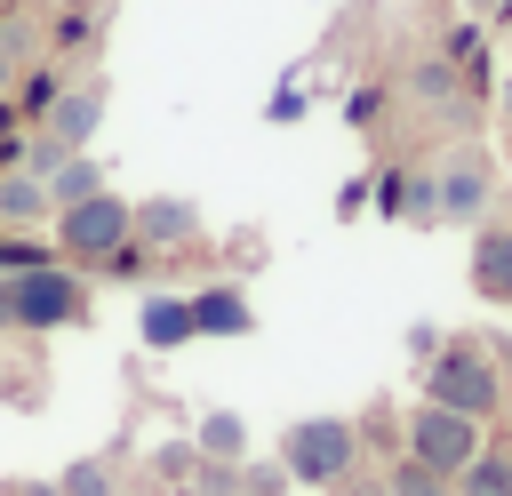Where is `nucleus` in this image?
<instances>
[{
	"label": "nucleus",
	"instance_id": "obj_1",
	"mask_svg": "<svg viewBox=\"0 0 512 496\" xmlns=\"http://www.w3.org/2000/svg\"><path fill=\"white\" fill-rule=\"evenodd\" d=\"M280 472L296 488H336L344 472H360V424L352 416H296L280 432Z\"/></svg>",
	"mask_w": 512,
	"mask_h": 496
},
{
	"label": "nucleus",
	"instance_id": "obj_2",
	"mask_svg": "<svg viewBox=\"0 0 512 496\" xmlns=\"http://www.w3.org/2000/svg\"><path fill=\"white\" fill-rule=\"evenodd\" d=\"M424 400L488 424V416L504 408V368H496L488 344H472V336H464V344H440V352H432V376H424Z\"/></svg>",
	"mask_w": 512,
	"mask_h": 496
},
{
	"label": "nucleus",
	"instance_id": "obj_3",
	"mask_svg": "<svg viewBox=\"0 0 512 496\" xmlns=\"http://www.w3.org/2000/svg\"><path fill=\"white\" fill-rule=\"evenodd\" d=\"M80 320H88V280L72 264L16 272V336H48V328H80Z\"/></svg>",
	"mask_w": 512,
	"mask_h": 496
},
{
	"label": "nucleus",
	"instance_id": "obj_4",
	"mask_svg": "<svg viewBox=\"0 0 512 496\" xmlns=\"http://www.w3.org/2000/svg\"><path fill=\"white\" fill-rule=\"evenodd\" d=\"M400 456H416V464H432V472H464L472 456H480V424L472 416H456V408H408V424H400Z\"/></svg>",
	"mask_w": 512,
	"mask_h": 496
},
{
	"label": "nucleus",
	"instance_id": "obj_5",
	"mask_svg": "<svg viewBox=\"0 0 512 496\" xmlns=\"http://www.w3.org/2000/svg\"><path fill=\"white\" fill-rule=\"evenodd\" d=\"M128 232H136V208H128L120 192H88L80 208H64V216H56V248H64L72 264H104Z\"/></svg>",
	"mask_w": 512,
	"mask_h": 496
},
{
	"label": "nucleus",
	"instance_id": "obj_6",
	"mask_svg": "<svg viewBox=\"0 0 512 496\" xmlns=\"http://www.w3.org/2000/svg\"><path fill=\"white\" fill-rule=\"evenodd\" d=\"M432 184H440V224H480L488 192H496V168H488L480 144H448L440 168H432Z\"/></svg>",
	"mask_w": 512,
	"mask_h": 496
},
{
	"label": "nucleus",
	"instance_id": "obj_7",
	"mask_svg": "<svg viewBox=\"0 0 512 496\" xmlns=\"http://www.w3.org/2000/svg\"><path fill=\"white\" fill-rule=\"evenodd\" d=\"M136 240L160 256V248H192L200 240V208L184 200V192H152V200H136Z\"/></svg>",
	"mask_w": 512,
	"mask_h": 496
},
{
	"label": "nucleus",
	"instance_id": "obj_8",
	"mask_svg": "<svg viewBox=\"0 0 512 496\" xmlns=\"http://www.w3.org/2000/svg\"><path fill=\"white\" fill-rule=\"evenodd\" d=\"M32 128H48L64 152H88V144H96V128H104V88H64Z\"/></svg>",
	"mask_w": 512,
	"mask_h": 496
},
{
	"label": "nucleus",
	"instance_id": "obj_9",
	"mask_svg": "<svg viewBox=\"0 0 512 496\" xmlns=\"http://www.w3.org/2000/svg\"><path fill=\"white\" fill-rule=\"evenodd\" d=\"M472 288L488 304H512V224H480L472 232Z\"/></svg>",
	"mask_w": 512,
	"mask_h": 496
},
{
	"label": "nucleus",
	"instance_id": "obj_10",
	"mask_svg": "<svg viewBox=\"0 0 512 496\" xmlns=\"http://www.w3.org/2000/svg\"><path fill=\"white\" fill-rule=\"evenodd\" d=\"M136 328H144V344H152V352H184V344H200V320H192V296H144V312H136Z\"/></svg>",
	"mask_w": 512,
	"mask_h": 496
},
{
	"label": "nucleus",
	"instance_id": "obj_11",
	"mask_svg": "<svg viewBox=\"0 0 512 496\" xmlns=\"http://www.w3.org/2000/svg\"><path fill=\"white\" fill-rule=\"evenodd\" d=\"M192 320H200V336H248V328H256V304H248L232 280H216V288L192 296Z\"/></svg>",
	"mask_w": 512,
	"mask_h": 496
},
{
	"label": "nucleus",
	"instance_id": "obj_12",
	"mask_svg": "<svg viewBox=\"0 0 512 496\" xmlns=\"http://www.w3.org/2000/svg\"><path fill=\"white\" fill-rule=\"evenodd\" d=\"M456 496H512V440H480V456L456 472Z\"/></svg>",
	"mask_w": 512,
	"mask_h": 496
},
{
	"label": "nucleus",
	"instance_id": "obj_13",
	"mask_svg": "<svg viewBox=\"0 0 512 496\" xmlns=\"http://www.w3.org/2000/svg\"><path fill=\"white\" fill-rule=\"evenodd\" d=\"M40 216H56V208H48V184L24 176V168H0V224L24 232V224H40Z\"/></svg>",
	"mask_w": 512,
	"mask_h": 496
},
{
	"label": "nucleus",
	"instance_id": "obj_14",
	"mask_svg": "<svg viewBox=\"0 0 512 496\" xmlns=\"http://www.w3.org/2000/svg\"><path fill=\"white\" fill-rule=\"evenodd\" d=\"M408 88H416V104H432V112H456V120H464V96H472V88L456 80V64H448V56H424Z\"/></svg>",
	"mask_w": 512,
	"mask_h": 496
},
{
	"label": "nucleus",
	"instance_id": "obj_15",
	"mask_svg": "<svg viewBox=\"0 0 512 496\" xmlns=\"http://www.w3.org/2000/svg\"><path fill=\"white\" fill-rule=\"evenodd\" d=\"M192 448H200L208 464H240V456H248V424H240L232 408H208L200 432H192Z\"/></svg>",
	"mask_w": 512,
	"mask_h": 496
},
{
	"label": "nucleus",
	"instance_id": "obj_16",
	"mask_svg": "<svg viewBox=\"0 0 512 496\" xmlns=\"http://www.w3.org/2000/svg\"><path fill=\"white\" fill-rule=\"evenodd\" d=\"M88 192H104V168H96V160H88V152H72V160H64V168H56V176H48V208H56V216H64V208H80V200H88Z\"/></svg>",
	"mask_w": 512,
	"mask_h": 496
},
{
	"label": "nucleus",
	"instance_id": "obj_17",
	"mask_svg": "<svg viewBox=\"0 0 512 496\" xmlns=\"http://www.w3.org/2000/svg\"><path fill=\"white\" fill-rule=\"evenodd\" d=\"M56 488H64V496H120V464H112V456H80V464H64Z\"/></svg>",
	"mask_w": 512,
	"mask_h": 496
},
{
	"label": "nucleus",
	"instance_id": "obj_18",
	"mask_svg": "<svg viewBox=\"0 0 512 496\" xmlns=\"http://www.w3.org/2000/svg\"><path fill=\"white\" fill-rule=\"evenodd\" d=\"M56 96H64V72L48 64V72H16V96H8V104H16L24 120H40V112H48Z\"/></svg>",
	"mask_w": 512,
	"mask_h": 496
},
{
	"label": "nucleus",
	"instance_id": "obj_19",
	"mask_svg": "<svg viewBox=\"0 0 512 496\" xmlns=\"http://www.w3.org/2000/svg\"><path fill=\"white\" fill-rule=\"evenodd\" d=\"M64 160H72V152H64V144H56L48 128H32V136H16V168H24V176H40V184H48V176H56Z\"/></svg>",
	"mask_w": 512,
	"mask_h": 496
},
{
	"label": "nucleus",
	"instance_id": "obj_20",
	"mask_svg": "<svg viewBox=\"0 0 512 496\" xmlns=\"http://www.w3.org/2000/svg\"><path fill=\"white\" fill-rule=\"evenodd\" d=\"M384 480H392V496H456V480H448V472H432V464H416V456H400Z\"/></svg>",
	"mask_w": 512,
	"mask_h": 496
},
{
	"label": "nucleus",
	"instance_id": "obj_21",
	"mask_svg": "<svg viewBox=\"0 0 512 496\" xmlns=\"http://www.w3.org/2000/svg\"><path fill=\"white\" fill-rule=\"evenodd\" d=\"M48 264V240H24L16 224H0V272H40Z\"/></svg>",
	"mask_w": 512,
	"mask_h": 496
},
{
	"label": "nucleus",
	"instance_id": "obj_22",
	"mask_svg": "<svg viewBox=\"0 0 512 496\" xmlns=\"http://www.w3.org/2000/svg\"><path fill=\"white\" fill-rule=\"evenodd\" d=\"M152 472H160V480H192V472H200V448H184V440H168V448L152 456Z\"/></svg>",
	"mask_w": 512,
	"mask_h": 496
},
{
	"label": "nucleus",
	"instance_id": "obj_23",
	"mask_svg": "<svg viewBox=\"0 0 512 496\" xmlns=\"http://www.w3.org/2000/svg\"><path fill=\"white\" fill-rule=\"evenodd\" d=\"M336 488H344V496H392V480H384V472H344Z\"/></svg>",
	"mask_w": 512,
	"mask_h": 496
},
{
	"label": "nucleus",
	"instance_id": "obj_24",
	"mask_svg": "<svg viewBox=\"0 0 512 496\" xmlns=\"http://www.w3.org/2000/svg\"><path fill=\"white\" fill-rule=\"evenodd\" d=\"M440 344H448V336H440V328H432V320H416V328H408V352H416V360H432V352H440Z\"/></svg>",
	"mask_w": 512,
	"mask_h": 496
},
{
	"label": "nucleus",
	"instance_id": "obj_25",
	"mask_svg": "<svg viewBox=\"0 0 512 496\" xmlns=\"http://www.w3.org/2000/svg\"><path fill=\"white\" fill-rule=\"evenodd\" d=\"M0 336H16V272H0Z\"/></svg>",
	"mask_w": 512,
	"mask_h": 496
},
{
	"label": "nucleus",
	"instance_id": "obj_26",
	"mask_svg": "<svg viewBox=\"0 0 512 496\" xmlns=\"http://www.w3.org/2000/svg\"><path fill=\"white\" fill-rule=\"evenodd\" d=\"M8 96H16V48L0 40V104H8Z\"/></svg>",
	"mask_w": 512,
	"mask_h": 496
},
{
	"label": "nucleus",
	"instance_id": "obj_27",
	"mask_svg": "<svg viewBox=\"0 0 512 496\" xmlns=\"http://www.w3.org/2000/svg\"><path fill=\"white\" fill-rule=\"evenodd\" d=\"M480 344H488V360H496V368H512V336H480Z\"/></svg>",
	"mask_w": 512,
	"mask_h": 496
},
{
	"label": "nucleus",
	"instance_id": "obj_28",
	"mask_svg": "<svg viewBox=\"0 0 512 496\" xmlns=\"http://www.w3.org/2000/svg\"><path fill=\"white\" fill-rule=\"evenodd\" d=\"M8 488H16V496H64L56 480H8Z\"/></svg>",
	"mask_w": 512,
	"mask_h": 496
},
{
	"label": "nucleus",
	"instance_id": "obj_29",
	"mask_svg": "<svg viewBox=\"0 0 512 496\" xmlns=\"http://www.w3.org/2000/svg\"><path fill=\"white\" fill-rule=\"evenodd\" d=\"M504 128H512V88H504Z\"/></svg>",
	"mask_w": 512,
	"mask_h": 496
},
{
	"label": "nucleus",
	"instance_id": "obj_30",
	"mask_svg": "<svg viewBox=\"0 0 512 496\" xmlns=\"http://www.w3.org/2000/svg\"><path fill=\"white\" fill-rule=\"evenodd\" d=\"M0 496H16V488H8V480H0Z\"/></svg>",
	"mask_w": 512,
	"mask_h": 496
}]
</instances>
